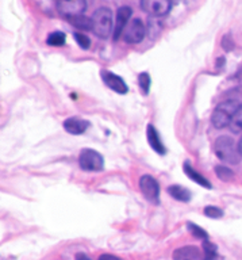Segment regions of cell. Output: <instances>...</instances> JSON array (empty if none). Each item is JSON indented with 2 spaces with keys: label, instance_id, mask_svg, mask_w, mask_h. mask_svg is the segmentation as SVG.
I'll use <instances>...</instances> for the list:
<instances>
[{
  "label": "cell",
  "instance_id": "cell-1",
  "mask_svg": "<svg viewBox=\"0 0 242 260\" xmlns=\"http://www.w3.org/2000/svg\"><path fill=\"white\" fill-rule=\"evenodd\" d=\"M92 20V32L101 40L109 38L113 31V14L111 10L107 7L97 8L91 16Z\"/></svg>",
  "mask_w": 242,
  "mask_h": 260
},
{
  "label": "cell",
  "instance_id": "cell-2",
  "mask_svg": "<svg viewBox=\"0 0 242 260\" xmlns=\"http://www.w3.org/2000/svg\"><path fill=\"white\" fill-rule=\"evenodd\" d=\"M239 103L234 99L231 101H225L222 103H219L215 110L213 111V115H211V122H213V126L217 127V129H223L226 126H230V122L234 117L235 111L238 110Z\"/></svg>",
  "mask_w": 242,
  "mask_h": 260
},
{
  "label": "cell",
  "instance_id": "cell-3",
  "mask_svg": "<svg viewBox=\"0 0 242 260\" xmlns=\"http://www.w3.org/2000/svg\"><path fill=\"white\" fill-rule=\"evenodd\" d=\"M215 154L218 156L222 161L237 164L241 158L238 146H235L234 140L227 136H221L215 141Z\"/></svg>",
  "mask_w": 242,
  "mask_h": 260
},
{
  "label": "cell",
  "instance_id": "cell-4",
  "mask_svg": "<svg viewBox=\"0 0 242 260\" xmlns=\"http://www.w3.org/2000/svg\"><path fill=\"white\" fill-rule=\"evenodd\" d=\"M79 164L84 171H101L105 167V158L95 149H83L79 156Z\"/></svg>",
  "mask_w": 242,
  "mask_h": 260
},
{
  "label": "cell",
  "instance_id": "cell-5",
  "mask_svg": "<svg viewBox=\"0 0 242 260\" xmlns=\"http://www.w3.org/2000/svg\"><path fill=\"white\" fill-rule=\"evenodd\" d=\"M142 11L149 14L150 16L158 18V16L166 15L170 11L172 2L170 0H141Z\"/></svg>",
  "mask_w": 242,
  "mask_h": 260
},
{
  "label": "cell",
  "instance_id": "cell-6",
  "mask_svg": "<svg viewBox=\"0 0 242 260\" xmlns=\"http://www.w3.org/2000/svg\"><path fill=\"white\" fill-rule=\"evenodd\" d=\"M57 10L65 18L83 15L87 10V0H57Z\"/></svg>",
  "mask_w": 242,
  "mask_h": 260
},
{
  "label": "cell",
  "instance_id": "cell-7",
  "mask_svg": "<svg viewBox=\"0 0 242 260\" xmlns=\"http://www.w3.org/2000/svg\"><path fill=\"white\" fill-rule=\"evenodd\" d=\"M140 188H141L142 194L148 201L150 202H158V197H160V186L158 182L153 176L150 175H144L140 179Z\"/></svg>",
  "mask_w": 242,
  "mask_h": 260
},
{
  "label": "cell",
  "instance_id": "cell-8",
  "mask_svg": "<svg viewBox=\"0 0 242 260\" xmlns=\"http://www.w3.org/2000/svg\"><path fill=\"white\" fill-rule=\"evenodd\" d=\"M146 28L141 19H134L131 23L126 27L123 32V40L127 44H140L145 38Z\"/></svg>",
  "mask_w": 242,
  "mask_h": 260
},
{
  "label": "cell",
  "instance_id": "cell-9",
  "mask_svg": "<svg viewBox=\"0 0 242 260\" xmlns=\"http://www.w3.org/2000/svg\"><path fill=\"white\" fill-rule=\"evenodd\" d=\"M101 79L105 81V84L118 93H126L129 91L125 80L121 76H118L115 73L110 71H101Z\"/></svg>",
  "mask_w": 242,
  "mask_h": 260
},
{
  "label": "cell",
  "instance_id": "cell-10",
  "mask_svg": "<svg viewBox=\"0 0 242 260\" xmlns=\"http://www.w3.org/2000/svg\"><path fill=\"white\" fill-rule=\"evenodd\" d=\"M131 8L127 7V6H123L118 10L117 15V24H115V30H114V40H118L119 37L125 32L126 27L129 26L127 22H129L130 16H131Z\"/></svg>",
  "mask_w": 242,
  "mask_h": 260
},
{
  "label": "cell",
  "instance_id": "cell-11",
  "mask_svg": "<svg viewBox=\"0 0 242 260\" xmlns=\"http://www.w3.org/2000/svg\"><path fill=\"white\" fill-rule=\"evenodd\" d=\"M174 260H204L200 249L194 245L178 248L174 252Z\"/></svg>",
  "mask_w": 242,
  "mask_h": 260
},
{
  "label": "cell",
  "instance_id": "cell-12",
  "mask_svg": "<svg viewBox=\"0 0 242 260\" xmlns=\"http://www.w3.org/2000/svg\"><path fill=\"white\" fill-rule=\"evenodd\" d=\"M89 123L85 119H81L79 117H71L68 119H65L64 122V129L68 132L69 134H75V136H79V134H83L85 130L88 129Z\"/></svg>",
  "mask_w": 242,
  "mask_h": 260
},
{
  "label": "cell",
  "instance_id": "cell-13",
  "mask_svg": "<svg viewBox=\"0 0 242 260\" xmlns=\"http://www.w3.org/2000/svg\"><path fill=\"white\" fill-rule=\"evenodd\" d=\"M146 136H148V141H149L150 148L154 150V152H157L158 154H165L166 149L164 144H162L161 138H160V134L156 130L153 125H148V132H146Z\"/></svg>",
  "mask_w": 242,
  "mask_h": 260
},
{
  "label": "cell",
  "instance_id": "cell-14",
  "mask_svg": "<svg viewBox=\"0 0 242 260\" xmlns=\"http://www.w3.org/2000/svg\"><path fill=\"white\" fill-rule=\"evenodd\" d=\"M183 170H184V172H186L187 176H188L191 180H194L195 183H198L199 186L206 187V188H211V187H213V186H211L210 180H207V179L204 178L202 174H199L198 171L194 170V168L190 166V162H188V161L184 162V166H183Z\"/></svg>",
  "mask_w": 242,
  "mask_h": 260
},
{
  "label": "cell",
  "instance_id": "cell-15",
  "mask_svg": "<svg viewBox=\"0 0 242 260\" xmlns=\"http://www.w3.org/2000/svg\"><path fill=\"white\" fill-rule=\"evenodd\" d=\"M168 194L172 197V198L178 199L180 202H190L191 201V191L188 188L183 186H179V184H172V186L168 187Z\"/></svg>",
  "mask_w": 242,
  "mask_h": 260
},
{
  "label": "cell",
  "instance_id": "cell-16",
  "mask_svg": "<svg viewBox=\"0 0 242 260\" xmlns=\"http://www.w3.org/2000/svg\"><path fill=\"white\" fill-rule=\"evenodd\" d=\"M71 24H73L75 27L80 28V30H92V20L91 18H87L84 15H76L68 18Z\"/></svg>",
  "mask_w": 242,
  "mask_h": 260
},
{
  "label": "cell",
  "instance_id": "cell-17",
  "mask_svg": "<svg viewBox=\"0 0 242 260\" xmlns=\"http://www.w3.org/2000/svg\"><path fill=\"white\" fill-rule=\"evenodd\" d=\"M203 253H204L203 255L204 260H217V257H218L217 247L213 243H210L209 240L203 241Z\"/></svg>",
  "mask_w": 242,
  "mask_h": 260
},
{
  "label": "cell",
  "instance_id": "cell-18",
  "mask_svg": "<svg viewBox=\"0 0 242 260\" xmlns=\"http://www.w3.org/2000/svg\"><path fill=\"white\" fill-rule=\"evenodd\" d=\"M229 127L233 133H241L242 132V105H239L238 110L235 111Z\"/></svg>",
  "mask_w": 242,
  "mask_h": 260
},
{
  "label": "cell",
  "instance_id": "cell-19",
  "mask_svg": "<svg viewBox=\"0 0 242 260\" xmlns=\"http://www.w3.org/2000/svg\"><path fill=\"white\" fill-rule=\"evenodd\" d=\"M65 34L61 31H53L50 32L46 38V42L50 46H62L65 44Z\"/></svg>",
  "mask_w": 242,
  "mask_h": 260
},
{
  "label": "cell",
  "instance_id": "cell-20",
  "mask_svg": "<svg viewBox=\"0 0 242 260\" xmlns=\"http://www.w3.org/2000/svg\"><path fill=\"white\" fill-rule=\"evenodd\" d=\"M215 172L218 175V178L223 182H230L231 179L234 178V172L230 170V168H227L225 166H217L215 167Z\"/></svg>",
  "mask_w": 242,
  "mask_h": 260
},
{
  "label": "cell",
  "instance_id": "cell-21",
  "mask_svg": "<svg viewBox=\"0 0 242 260\" xmlns=\"http://www.w3.org/2000/svg\"><path fill=\"white\" fill-rule=\"evenodd\" d=\"M188 229H190L192 236H195L196 239H202L203 241H204V240H209V233H207L206 231H203L202 228L199 226V225H196V223L188 222Z\"/></svg>",
  "mask_w": 242,
  "mask_h": 260
},
{
  "label": "cell",
  "instance_id": "cell-22",
  "mask_svg": "<svg viewBox=\"0 0 242 260\" xmlns=\"http://www.w3.org/2000/svg\"><path fill=\"white\" fill-rule=\"evenodd\" d=\"M138 83H140V88L142 89V92L148 95L149 93V88H150V76L149 73L142 72L140 73V76H138Z\"/></svg>",
  "mask_w": 242,
  "mask_h": 260
},
{
  "label": "cell",
  "instance_id": "cell-23",
  "mask_svg": "<svg viewBox=\"0 0 242 260\" xmlns=\"http://www.w3.org/2000/svg\"><path fill=\"white\" fill-rule=\"evenodd\" d=\"M203 213L209 217V218H221L223 215V211L217 206H207L204 207Z\"/></svg>",
  "mask_w": 242,
  "mask_h": 260
},
{
  "label": "cell",
  "instance_id": "cell-24",
  "mask_svg": "<svg viewBox=\"0 0 242 260\" xmlns=\"http://www.w3.org/2000/svg\"><path fill=\"white\" fill-rule=\"evenodd\" d=\"M75 40L79 44V46L83 49H88L91 46V40L85 34H81V32H75Z\"/></svg>",
  "mask_w": 242,
  "mask_h": 260
},
{
  "label": "cell",
  "instance_id": "cell-25",
  "mask_svg": "<svg viewBox=\"0 0 242 260\" xmlns=\"http://www.w3.org/2000/svg\"><path fill=\"white\" fill-rule=\"evenodd\" d=\"M222 46L225 50H231V49L234 48V44H233V41L230 40V36H225L222 41Z\"/></svg>",
  "mask_w": 242,
  "mask_h": 260
},
{
  "label": "cell",
  "instance_id": "cell-26",
  "mask_svg": "<svg viewBox=\"0 0 242 260\" xmlns=\"http://www.w3.org/2000/svg\"><path fill=\"white\" fill-rule=\"evenodd\" d=\"M99 260H122V259H119V257H117V256H114V255L105 253V255H101L100 257H99Z\"/></svg>",
  "mask_w": 242,
  "mask_h": 260
},
{
  "label": "cell",
  "instance_id": "cell-27",
  "mask_svg": "<svg viewBox=\"0 0 242 260\" xmlns=\"http://www.w3.org/2000/svg\"><path fill=\"white\" fill-rule=\"evenodd\" d=\"M76 260H91V257L89 256H87L85 253H77L76 255Z\"/></svg>",
  "mask_w": 242,
  "mask_h": 260
},
{
  "label": "cell",
  "instance_id": "cell-28",
  "mask_svg": "<svg viewBox=\"0 0 242 260\" xmlns=\"http://www.w3.org/2000/svg\"><path fill=\"white\" fill-rule=\"evenodd\" d=\"M237 146H238L239 154H241V156H242V136H241V140H239V141H238V145H237Z\"/></svg>",
  "mask_w": 242,
  "mask_h": 260
}]
</instances>
